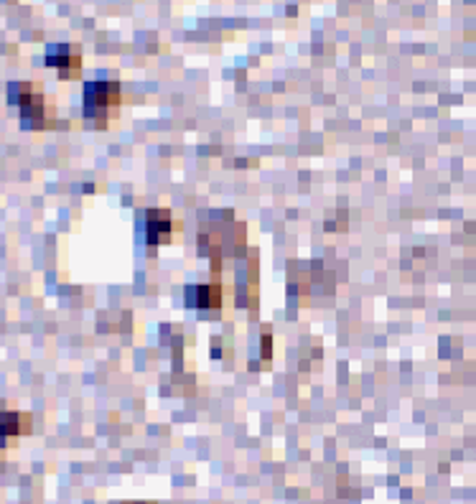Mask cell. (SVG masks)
<instances>
[{
    "label": "cell",
    "mask_w": 476,
    "mask_h": 504,
    "mask_svg": "<svg viewBox=\"0 0 476 504\" xmlns=\"http://www.w3.org/2000/svg\"><path fill=\"white\" fill-rule=\"evenodd\" d=\"M199 252L204 257H212V263H222L225 257H242L248 252V237L245 225L235 217L225 215L214 217V222L204 225L199 232Z\"/></svg>",
    "instance_id": "6da1fadb"
},
{
    "label": "cell",
    "mask_w": 476,
    "mask_h": 504,
    "mask_svg": "<svg viewBox=\"0 0 476 504\" xmlns=\"http://www.w3.org/2000/svg\"><path fill=\"white\" fill-rule=\"evenodd\" d=\"M5 100L13 107H18L21 127L28 133H44L56 120L54 105L41 92V85H36V82H11L8 92H5Z\"/></svg>",
    "instance_id": "7a4b0ae2"
},
{
    "label": "cell",
    "mask_w": 476,
    "mask_h": 504,
    "mask_svg": "<svg viewBox=\"0 0 476 504\" xmlns=\"http://www.w3.org/2000/svg\"><path fill=\"white\" fill-rule=\"evenodd\" d=\"M123 85L117 79H95V82H85V92H82V113L89 126L95 130H105L110 126V120L117 117L120 107H123Z\"/></svg>",
    "instance_id": "3957f363"
},
{
    "label": "cell",
    "mask_w": 476,
    "mask_h": 504,
    "mask_svg": "<svg viewBox=\"0 0 476 504\" xmlns=\"http://www.w3.org/2000/svg\"><path fill=\"white\" fill-rule=\"evenodd\" d=\"M44 62L51 69H56V76L62 82L82 79V46L79 44H49Z\"/></svg>",
    "instance_id": "277c9868"
},
{
    "label": "cell",
    "mask_w": 476,
    "mask_h": 504,
    "mask_svg": "<svg viewBox=\"0 0 476 504\" xmlns=\"http://www.w3.org/2000/svg\"><path fill=\"white\" fill-rule=\"evenodd\" d=\"M184 303H187V308H197V311H222V306H225V286H222V280L187 286Z\"/></svg>",
    "instance_id": "5b68a950"
},
{
    "label": "cell",
    "mask_w": 476,
    "mask_h": 504,
    "mask_svg": "<svg viewBox=\"0 0 476 504\" xmlns=\"http://www.w3.org/2000/svg\"><path fill=\"white\" fill-rule=\"evenodd\" d=\"M174 215L171 209H148L146 215V245L148 247H161L174 240Z\"/></svg>",
    "instance_id": "8992f818"
},
{
    "label": "cell",
    "mask_w": 476,
    "mask_h": 504,
    "mask_svg": "<svg viewBox=\"0 0 476 504\" xmlns=\"http://www.w3.org/2000/svg\"><path fill=\"white\" fill-rule=\"evenodd\" d=\"M28 433H31V416L28 413L0 410V451L13 449Z\"/></svg>",
    "instance_id": "52a82bcc"
},
{
    "label": "cell",
    "mask_w": 476,
    "mask_h": 504,
    "mask_svg": "<svg viewBox=\"0 0 476 504\" xmlns=\"http://www.w3.org/2000/svg\"><path fill=\"white\" fill-rule=\"evenodd\" d=\"M263 357L265 359L270 357V334H265L263 337Z\"/></svg>",
    "instance_id": "ba28073f"
},
{
    "label": "cell",
    "mask_w": 476,
    "mask_h": 504,
    "mask_svg": "<svg viewBox=\"0 0 476 504\" xmlns=\"http://www.w3.org/2000/svg\"><path fill=\"white\" fill-rule=\"evenodd\" d=\"M123 504H153V502H123Z\"/></svg>",
    "instance_id": "9c48e42d"
}]
</instances>
